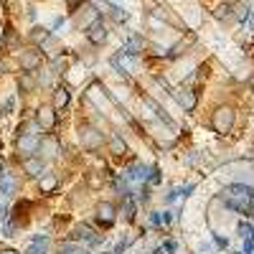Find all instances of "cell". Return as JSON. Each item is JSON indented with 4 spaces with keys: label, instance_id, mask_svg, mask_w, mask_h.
Listing matches in <instances>:
<instances>
[{
    "label": "cell",
    "instance_id": "obj_10",
    "mask_svg": "<svg viewBox=\"0 0 254 254\" xmlns=\"http://www.w3.org/2000/svg\"><path fill=\"white\" fill-rule=\"evenodd\" d=\"M36 122L41 127H46V130H51V127L56 125V115H54V107H41L38 115H36Z\"/></svg>",
    "mask_w": 254,
    "mask_h": 254
},
{
    "label": "cell",
    "instance_id": "obj_4",
    "mask_svg": "<svg viewBox=\"0 0 254 254\" xmlns=\"http://www.w3.org/2000/svg\"><path fill=\"white\" fill-rule=\"evenodd\" d=\"M99 20V10L94 8V5H87V8H81V13L76 15V26L79 28H89V26H94Z\"/></svg>",
    "mask_w": 254,
    "mask_h": 254
},
{
    "label": "cell",
    "instance_id": "obj_21",
    "mask_svg": "<svg viewBox=\"0 0 254 254\" xmlns=\"http://www.w3.org/2000/svg\"><path fill=\"white\" fill-rule=\"evenodd\" d=\"M112 153H125V142L120 137H112Z\"/></svg>",
    "mask_w": 254,
    "mask_h": 254
},
{
    "label": "cell",
    "instance_id": "obj_5",
    "mask_svg": "<svg viewBox=\"0 0 254 254\" xmlns=\"http://www.w3.org/2000/svg\"><path fill=\"white\" fill-rule=\"evenodd\" d=\"M20 69L23 71H36L41 66V54L38 51H20Z\"/></svg>",
    "mask_w": 254,
    "mask_h": 254
},
{
    "label": "cell",
    "instance_id": "obj_6",
    "mask_svg": "<svg viewBox=\"0 0 254 254\" xmlns=\"http://www.w3.org/2000/svg\"><path fill=\"white\" fill-rule=\"evenodd\" d=\"M38 150L44 153V158H46V160L56 158V153H59V140H56L54 135H46V137H41V140H38Z\"/></svg>",
    "mask_w": 254,
    "mask_h": 254
},
{
    "label": "cell",
    "instance_id": "obj_8",
    "mask_svg": "<svg viewBox=\"0 0 254 254\" xmlns=\"http://www.w3.org/2000/svg\"><path fill=\"white\" fill-rule=\"evenodd\" d=\"M38 140H41L38 135H28V132H26L23 137L18 140V153H23V155H31L33 150H38Z\"/></svg>",
    "mask_w": 254,
    "mask_h": 254
},
{
    "label": "cell",
    "instance_id": "obj_19",
    "mask_svg": "<svg viewBox=\"0 0 254 254\" xmlns=\"http://www.w3.org/2000/svg\"><path fill=\"white\" fill-rule=\"evenodd\" d=\"M127 51H130V54H137V51H142V38L132 36L130 41H127Z\"/></svg>",
    "mask_w": 254,
    "mask_h": 254
},
{
    "label": "cell",
    "instance_id": "obj_15",
    "mask_svg": "<svg viewBox=\"0 0 254 254\" xmlns=\"http://www.w3.org/2000/svg\"><path fill=\"white\" fill-rule=\"evenodd\" d=\"M28 254H46V239L44 237L33 239V244L28 247Z\"/></svg>",
    "mask_w": 254,
    "mask_h": 254
},
{
    "label": "cell",
    "instance_id": "obj_12",
    "mask_svg": "<svg viewBox=\"0 0 254 254\" xmlns=\"http://www.w3.org/2000/svg\"><path fill=\"white\" fill-rule=\"evenodd\" d=\"M0 193L3 196H13L15 193V178L10 173H0Z\"/></svg>",
    "mask_w": 254,
    "mask_h": 254
},
{
    "label": "cell",
    "instance_id": "obj_7",
    "mask_svg": "<svg viewBox=\"0 0 254 254\" xmlns=\"http://www.w3.org/2000/svg\"><path fill=\"white\" fill-rule=\"evenodd\" d=\"M178 104H181V107H183L186 112L196 110V104H198L196 92H193V89H181V92H178Z\"/></svg>",
    "mask_w": 254,
    "mask_h": 254
},
{
    "label": "cell",
    "instance_id": "obj_23",
    "mask_svg": "<svg viewBox=\"0 0 254 254\" xmlns=\"http://www.w3.org/2000/svg\"><path fill=\"white\" fill-rule=\"evenodd\" d=\"M247 214L254 216V196H252V201H249V206H247Z\"/></svg>",
    "mask_w": 254,
    "mask_h": 254
},
{
    "label": "cell",
    "instance_id": "obj_9",
    "mask_svg": "<svg viewBox=\"0 0 254 254\" xmlns=\"http://www.w3.org/2000/svg\"><path fill=\"white\" fill-rule=\"evenodd\" d=\"M97 219H99L104 226L115 224V206H112V203H107V201L99 203V206H97Z\"/></svg>",
    "mask_w": 254,
    "mask_h": 254
},
{
    "label": "cell",
    "instance_id": "obj_16",
    "mask_svg": "<svg viewBox=\"0 0 254 254\" xmlns=\"http://www.w3.org/2000/svg\"><path fill=\"white\" fill-rule=\"evenodd\" d=\"M28 208H31V203H28V201H23V203H18V206H15V219H18L20 224H26V216H28Z\"/></svg>",
    "mask_w": 254,
    "mask_h": 254
},
{
    "label": "cell",
    "instance_id": "obj_20",
    "mask_svg": "<svg viewBox=\"0 0 254 254\" xmlns=\"http://www.w3.org/2000/svg\"><path fill=\"white\" fill-rule=\"evenodd\" d=\"M76 237H79V239H87V242H97V239L92 237V229H89V226H84V224L76 229Z\"/></svg>",
    "mask_w": 254,
    "mask_h": 254
},
{
    "label": "cell",
    "instance_id": "obj_26",
    "mask_svg": "<svg viewBox=\"0 0 254 254\" xmlns=\"http://www.w3.org/2000/svg\"><path fill=\"white\" fill-rule=\"evenodd\" d=\"M0 173H3V160H0Z\"/></svg>",
    "mask_w": 254,
    "mask_h": 254
},
{
    "label": "cell",
    "instance_id": "obj_11",
    "mask_svg": "<svg viewBox=\"0 0 254 254\" xmlns=\"http://www.w3.org/2000/svg\"><path fill=\"white\" fill-rule=\"evenodd\" d=\"M87 38L92 41V44H102V41L107 38V28H104V26L99 23V20H97L94 26H89V31H87Z\"/></svg>",
    "mask_w": 254,
    "mask_h": 254
},
{
    "label": "cell",
    "instance_id": "obj_3",
    "mask_svg": "<svg viewBox=\"0 0 254 254\" xmlns=\"http://www.w3.org/2000/svg\"><path fill=\"white\" fill-rule=\"evenodd\" d=\"M211 127L219 132V135H226L231 127H234V110L231 107H219L211 117Z\"/></svg>",
    "mask_w": 254,
    "mask_h": 254
},
{
    "label": "cell",
    "instance_id": "obj_25",
    "mask_svg": "<svg viewBox=\"0 0 254 254\" xmlns=\"http://www.w3.org/2000/svg\"><path fill=\"white\" fill-rule=\"evenodd\" d=\"M0 71H5V61H0Z\"/></svg>",
    "mask_w": 254,
    "mask_h": 254
},
{
    "label": "cell",
    "instance_id": "obj_13",
    "mask_svg": "<svg viewBox=\"0 0 254 254\" xmlns=\"http://www.w3.org/2000/svg\"><path fill=\"white\" fill-rule=\"evenodd\" d=\"M23 168H26V173H31V176H41V173H44V160L26 158V160H23Z\"/></svg>",
    "mask_w": 254,
    "mask_h": 254
},
{
    "label": "cell",
    "instance_id": "obj_14",
    "mask_svg": "<svg viewBox=\"0 0 254 254\" xmlns=\"http://www.w3.org/2000/svg\"><path fill=\"white\" fill-rule=\"evenodd\" d=\"M69 104V89H56V94H54V110H64Z\"/></svg>",
    "mask_w": 254,
    "mask_h": 254
},
{
    "label": "cell",
    "instance_id": "obj_24",
    "mask_svg": "<svg viewBox=\"0 0 254 254\" xmlns=\"http://www.w3.org/2000/svg\"><path fill=\"white\" fill-rule=\"evenodd\" d=\"M0 254H18V252H15V249H3Z\"/></svg>",
    "mask_w": 254,
    "mask_h": 254
},
{
    "label": "cell",
    "instance_id": "obj_2",
    "mask_svg": "<svg viewBox=\"0 0 254 254\" xmlns=\"http://www.w3.org/2000/svg\"><path fill=\"white\" fill-rule=\"evenodd\" d=\"M79 142H81V147H87V150H99L102 142H104V135L92 125H81L79 127Z\"/></svg>",
    "mask_w": 254,
    "mask_h": 254
},
{
    "label": "cell",
    "instance_id": "obj_27",
    "mask_svg": "<svg viewBox=\"0 0 254 254\" xmlns=\"http://www.w3.org/2000/svg\"><path fill=\"white\" fill-rule=\"evenodd\" d=\"M0 38H3V28H0Z\"/></svg>",
    "mask_w": 254,
    "mask_h": 254
},
{
    "label": "cell",
    "instance_id": "obj_17",
    "mask_svg": "<svg viewBox=\"0 0 254 254\" xmlns=\"http://www.w3.org/2000/svg\"><path fill=\"white\" fill-rule=\"evenodd\" d=\"M59 186V181L54 178V176H46V178H41V190H44V193H51V190Z\"/></svg>",
    "mask_w": 254,
    "mask_h": 254
},
{
    "label": "cell",
    "instance_id": "obj_18",
    "mask_svg": "<svg viewBox=\"0 0 254 254\" xmlns=\"http://www.w3.org/2000/svg\"><path fill=\"white\" fill-rule=\"evenodd\" d=\"M31 38H33V44H44V41L49 38V31L46 28H33Z\"/></svg>",
    "mask_w": 254,
    "mask_h": 254
},
{
    "label": "cell",
    "instance_id": "obj_1",
    "mask_svg": "<svg viewBox=\"0 0 254 254\" xmlns=\"http://www.w3.org/2000/svg\"><path fill=\"white\" fill-rule=\"evenodd\" d=\"M252 196H254V190H252L249 186H231V188L224 190V201H226L231 208L244 211V214H247V206H249Z\"/></svg>",
    "mask_w": 254,
    "mask_h": 254
},
{
    "label": "cell",
    "instance_id": "obj_22",
    "mask_svg": "<svg viewBox=\"0 0 254 254\" xmlns=\"http://www.w3.org/2000/svg\"><path fill=\"white\" fill-rule=\"evenodd\" d=\"M216 15H219V18H224V15H229V5H221V8L216 10Z\"/></svg>",
    "mask_w": 254,
    "mask_h": 254
}]
</instances>
